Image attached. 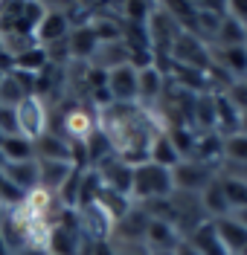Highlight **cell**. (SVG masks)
<instances>
[{
    "mask_svg": "<svg viewBox=\"0 0 247 255\" xmlns=\"http://www.w3.org/2000/svg\"><path fill=\"white\" fill-rule=\"evenodd\" d=\"M96 128L105 133L116 157L131 165L148 162V148L154 142V136L166 130L163 119L157 116L154 108L116 105V102L96 111Z\"/></svg>",
    "mask_w": 247,
    "mask_h": 255,
    "instance_id": "6da1fadb",
    "label": "cell"
},
{
    "mask_svg": "<svg viewBox=\"0 0 247 255\" xmlns=\"http://www.w3.org/2000/svg\"><path fill=\"white\" fill-rule=\"evenodd\" d=\"M175 191V177L172 168L154 165V162H140L134 165L131 177V200L134 203H151V200H166Z\"/></svg>",
    "mask_w": 247,
    "mask_h": 255,
    "instance_id": "7a4b0ae2",
    "label": "cell"
},
{
    "mask_svg": "<svg viewBox=\"0 0 247 255\" xmlns=\"http://www.w3.org/2000/svg\"><path fill=\"white\" fill-rule=\"evenodd\" d=\"M15 116H17V136L35 142V139H41V136L49 130L52 111H49V105L44 102V99L26 96V99L15 108Z\"/></svg>",
    "mask_w": 247,
    "mask_h": 255,
    "instance_id": "3957f363",
    "label": "cell"
},
{
    "mask_svg": "<svg viewBox=\"0 0 247 255\" xmlns=\"http://www.w3.org/2000/svg\"><path fill=\"white\" fill-rule=\"evenodd\" d=\"M76 223H79V232L87 244H102V241L114 238V226H116L114 218L99 206L96 200L76 209Z\"/></svg>",
    "mask_w": 247,
    "mask_h": 255,
    "instance_id": "277c9868",
    "label": "cell"
},
{
    "mask_svg": "<svg viewBox=\"0 0 247 255\" xmlns=\"http://www.w3.org/2000/svg\"><path fill=\"white\" fill-rule=\"evenodd\" d=\"M169 61L181 64V67H192V70H207L210 67V44L201 41L192 32H183L175 38V47L169 52Z\"/></svg>",
    "mask_w": 247,
    "mask_h": 255,
    "instance_id": "5b68a950",
    "label": "cell"
},
{
    "mask_svg": "<svg viewBox=\"0 0 247 255\" xmlns=\"http://www.w3.org/2000/svg\"><path fill=\"white\" fill-rule=\"evenodd\" d=\"M67 35H70V20H67L61 3H47V12L38 20L35 35H32L35 44L47 49V47H55V44H64Z\"/></svg>",
    "mask_w": 247,
    "mask_h": 255,
    "instance_id": "8992f818",
    "label": "cell"
},
{
    "mask_svg": "<svg viewBox=\"0 0 247 255\" xmlns=\"http://www.w3.org/2000/svg\"><path fill=\"white\" fill-rule=\"evenodd\" d=\"M172 177H175V191L201 194L218 177V168H210V165L195 162V159H183L178 168H172Z\"/></svg>",
    "mask_w": 247,
    "mask_h": 255,
    "instance_id": "52a82bcc",
    "label": "cell"
},
{
    "mask_svg": "<svg viewBox=\"0 0 247 255\" xmlns=\"http://www.w3.org/2000/svg\"><path fill=\"white\" fill-rule=\"evenodd\" d=\"M137 79L140 70L134 64H119L108 70V93L116 105H137Z\"/></svg>",
    "mask_w": 247,
    "mask_h": 255,
    "instance_id": "ba28073f",
    "label": "cell"
},
{
    "mask_svg": "<svg viewBox=\"0 0 247 255\" xmlns=\"http://www.w3.org/2000/svg\"><path fill=\"white\" fill-rule=\"evenodd\" d=\"M93 171H96L102 189H111V191H116V194L131 197V177H134L131 162H125V159H119V157H111L108 162H102Z\"/></svg>",
    "mask_w": 247,
    "mask_h": 255,
    "instance_id": "9c48e42d",
    "label": "cell"
},
{
    "mask_svg": "<svg viewBox=\"0 0 247 255\" xmlns=\"http://www.w3.org/2000/svg\"><path fill=\"white\" fill-rule=\"evenodd\" d=\"M210 64L227 73L233 81L247 79V44L239 47H210Z\"/></svg>",
    "mask_w": 247,
    "mask_h": 255,
    "instance_id": "30bf717a",
    "label": "cell"
},
{
    "mask_svg": "<svg viewBox=\"0 0 247 255\" xmlns=\"http://www.w3.org/2000/svg\"><path fill=\"white\" fill-rule=\"evenodd\" d=\"M183 241V235L172 226L169 221H160V218H148L146 226V247L151 255H169L178 244Z\"/></svg>",
    "mask_w": 247,
    "mask_h": 255,
    "instance_id": "8fae6325",
    "label": "cell"
},
{
    "mask_svg": "<svg viewBox=\"0 0 247 255\" xmlns=\"http://www.w3.org/2000/svg\"><path fill=\"white\" fill-rule=\"evenodd\" d=\"M166 90V76L151 64V67H143L140 70V79H137V105L143 108H154L160 102V96Z\"/></svg>",
    "mask_w": 247,
    "mask_h": 255,
    "instance_id": "7c38bea8",
    "label": "cell"
},
{
    "mask_svg": "<svg viewBox=\"0 0 247 255\" xmlns=\"http://www.w3.org/2000/svg\"><path fill=\"white\" fill-rule=\"evenodd\" d=\"M35 159H52V162H70L73 165V142H67L64 136L47 130L41 139L32 142Z\"/></svg>",
    "mask_w": 247,
    "mask_h": 255,
    "instance_id": "4fadbf2b",
    "label": "cell"
},
{
    "mask_svg": "<svg viewBox=\"0 0 247 255\" xmlns=\"http://www.w3.org/2000/svg\"><path fill=\"white\" fill-rule=\"evenodd\" d=\"M3 174L20 194H29L38 189V159H23V162H3Z\"/></svg>",
    "mask_w": 247,
    "mask_h": 255,
    "instance_id": "5bb4252c",
    "label": "cell"
},
{
    "mask_svg": "<svg viewBox=\"0 0 247 255\" xmlns=\"http://www.w3.org/2000/svg\"><path fill=\"white\" fill-rule=\"evenodd\" d=\"M76 168L70 162H52V159H38V189L58 194V189L67 183V177Z\"/></svg>",
    "mask_w": 247,
    "mask_h": 255,
    "instance_id": "9a60e30c",
    "label": "cell"
},
{
    "mask_svg": "<svg viewBox=\"0 0 247 255\" xmlns=\"http://www.w3.org/2000/svg\"><path fill=\"white\" fill-rule=\"evenodd\" d=\"M198 200H201V209H204L207 221H221V218H230V215H233L230 203H227V197H224V191H221L218 177H215L213 183L198 194Z\"/></svg>",
    "mask_w": 247,
    "mask_h": 255,
    "instance_id": "2e32d148",
    "label": "cell"
},
{
    "mask_svg": "<svg viewBox=\"0 0 247 255\" xmlns=\"http://www.w3.org/2000/svg\"><path fill=\"white\" fill-rule=\"evenodd\" d=\"M215 133L221 139L239 133V111L230 105V99L224 93H215Z\"/></svg>",
    "mask_w": 247,
    "mask_h": 255,
    "instance_id": "e0dca14e",
    "label": "cell"
},
{
    "mask_svg": "<svg viewBox=\"0 0 247 255\" xmlns=\"http://www.w3.org/2000/svg\"><path fill=\"white\" fill-rule=\"evenodd\" d=\"M215 223V232L224 244V250L230 255H239L242 250L247 247V229L242 223H236L233 218H221V221H213Z\"/></svg>",
    "mask_w": 247,
    "mask_h": 255,
    "instance_id": "ac0fdd59",
    "label": "cell"
},
{
    "mask_svg": "<svg viewBox=\"0 0 247 255\" xmlns=\"http://www.w3.org/2000/svg\"><path fill=\"white\" fill-rule=\"evenodd\" d=\"M189 244L195 247L201 255H230L227 250H224V244H221V238H218V232H215V223L213 221H207V223H201L195 232L189 235Z\"/></svg>",
    "mask_w": 247,
    "mask_h": 255,
    "instance_id": "d6986e66",
    "label": "cell"
},
{
    "mask_svg": "<svg viewBox=\"0 0 247 255\" xmlns=\"http://www.w3.org/2000/svg\"><path fill=\"white\" fill-rule=\"evenodd\" d=\"M148 162L163 165V168H178V165L183 162V157L178 154V148L172 145V139H169L166 130L154 136V142H151V148H148Z\"/></svg>",
    "mask_w": 247,
    "mask_h": 255,
    "instance_id": "ffe728a7",
    "label": "cell"
},
{
    "mask_svg": "<svg viewBox=\"0 0 247 255\" xmlns=\"http://www.w3.org/2000/svg\"><path fill=\"white\" fill-rule=\"evenodd\" d=\"M218 183H221V191L230 203V212L247 206V180L230 174V171H218Z\"/></svg>",
    "mask_w": 247,
    "mask_h": 255,
    "instance_id": "44dd1931",
    "label": "cell"
},
{
    "mask_svg": "<svg viewBox=\"0 0 247 255\" xmlns=\"http://www.w3.org/2000/svg\"><path fill=\"white\" fill-rule=\"evenodd\" d=\"M221 168L236 171V168H247V136L245 133H236L224 139V162Z\"/></svg>",
    "mask_w": 247,
    "mask_h": 255,
    "instance_id": "7402d4cb",
    "label": "cell"
},
{
    "mask_svg": "<svg viewBox=\"0 0 247 255\" xmlns=\"http://www.w3.org/2000/svg\"><path fill=\"white\" fill-rule=\"evenodd\" d=\"M26 96H32V93L17 81L15 73H3L0 76V108H17Z\"/></svg>",
    "mask_w": 247,
    "mask_h": 255,
    "instance_id": "603a6c76",
    "label": "cell"
},
{
    "mask_svg": "<svg viewBox=\"0 0 247 255\" xmlns=\"http://www.w3.org/2000/svg\"><path fill=\"white\" fill-rule=\"evenodd\" d=\"M3 162H23V159H35V151H32V142L23 139V136H6L3 145Z\"/></svg>",
    "mask_w": 247,
    "mask_h": 255,
    "instance_id": "cb8c5ba5",
    "label": "cell"
},
{
    "mask_svg": "<svg viewBox=\"0 0 247 255\" xmlns=\"http://www.w3.org/2000/svg\"><path fill=\"white\" fill-rule=\"evenodd\" d=\"M20 200H23V194H20V191H17L15 186L6 180V174H3V165H0V206L9 212V209H15Z\"/></svg>",
    "mask_w": 247,
    "mask_h": 255,
    "instance_id": "d4e9b609",
    "label": "cell"
},
{
    "mask_svg": "<svg viewBox=\"0 0 247 255\" xmlns=\"http://www.w3.org/2000/svg\"><path fill=\"white\" fill-rule=\"evenodd\" d=\"M224 96L230 99V105L236 108V111H239V113H245V111H247V79L233 81L230 87L224 90Z\"/></svg>",
    "mask_w": 247,
    "mask_h": 255,
    "instance_id": "484cf974",
    "label": "cell"
},
{
    "mask_svg": "<svg viewBox=\"0 0 247 255\" xmlns=\"http://www.w3.org/2000/svg\"><path fill=\"white\" fill-rule=\"evenodd\" d=\"M0 133H3V136H17L15 108H0Z\"/></svg>",
    "mask_w": 247,
    "mask_h": 255,
    "instance_id": "4316f807",
    "label": "cell"
},
{
    "mask_svg": "<svg viewBox=\"0 0 247 255\" xmlns=\"http://www.w3.org/2000/svg\"><path fill=\"white\" fill-rule=\"evenodd\" d=\"M227 15L233 20H239L242 26H247V0H236V3H227Z\"/></svg>",
    "mask_w": 247,
    "mask_h": 255,
    "instance_id": "83f0119b",
    "label": "cell"
},
{
    "mask_svg": "<svg viewBox=\"0 0 247 255\" xmlns=\"http://www.w3.org/2000/svg\"><path fill=\"white\" fill-rule=\"evenodd\" d=\"M169 255H201V253H198V250H195V247H192V244H189L186 238H183L181 244H178V247H175V250H172Z\"/></svg>",
    "mask_w": 247,
    "mask_h": 255,
    "instance_id": "f1b7e54d",
    "label": "cell"
},
{
    "mask_svg": "<svg viewBox=\"0 0 247 255\" xmlns=\"http://www.w3.org/2000/svg\"><path fill=\"white\" fill-rule=\"evenodd\" d=\"M230 218H233L236 223H242V226L247 229V206H245V209H236V212H233Z\"/></svg>",
    "mask_w": 247,
    "mask_h": 255,
    "instance_id": "f546056e",
    "label": "cell"
},
{
    "mask_svg": "<svg viewBox=\"0 0 247 255\" xmlns=\"http://www.w3.org/2000/svg\"><path fill=\"white\" fill-rule=\"evenodd\" d=\"M239 133H245V136H247V111L239 113Z\"/></svg>",
    "mask_w": 247,
    "mask_h": 255,
    "instance_id": "4dcf8cb0",
    "label": "cell"
},
{
    "mask_svg": "<svg viewBox=\"0 0 247 255\" xmlns=\"http://www.w3.org/2000/svg\"><path fill=\"white\" fill-rule=\"evenodd\" d=\"M239 255H247V247H245V250H242V253H239Z\"/></svg>",
    "mask_w": 247,
    "mask_h": 255,
    "instance_id": "1f68e13d",
    "label": "cell"
},
{
    "mask_svg": "<svg viewBox=\"0 0 247 255\" xmlns=\"http://www.w3.org/2000/svg\"><path fill=\"white\" fill-rule=\"evenodd\" d=\"M3 139H6V136H3V133H0V145H3Z\"/></svg>",
    "mask_w": 247,
    "mask_h": 255,
    "instance_id": "d6a6232c",
    "label": "cell"
},
{
    "mask_svg": "<svg viewBox=\"0 0 247 255\" xmlns=\"http://www.w3.org/2000/svg\"><path fill=\"white\" fill-rule=\"evenodd\" d=\"M3 212H6V209H3V206H0V218H3Z\"/></svg>",
    "mask_w": 247,
    "mask_h": 255,
    "instance_id": "836d02e7",
    "label": "cell"
},
{
    "mask_svg": "<svg viewBox=\"0 0 247 255\" xmlns=\"http://www.w3.org/2000/svg\"><path fill=\"white\" fill-rule=\"evenodd\" d=\"M245 38H247V26H245Z\"/></svg>",
    "mask_w": 247,
    "mask_h": 255,
    "instance_id": "e575fe53",
    "label": "cell"
}]
</instances>
